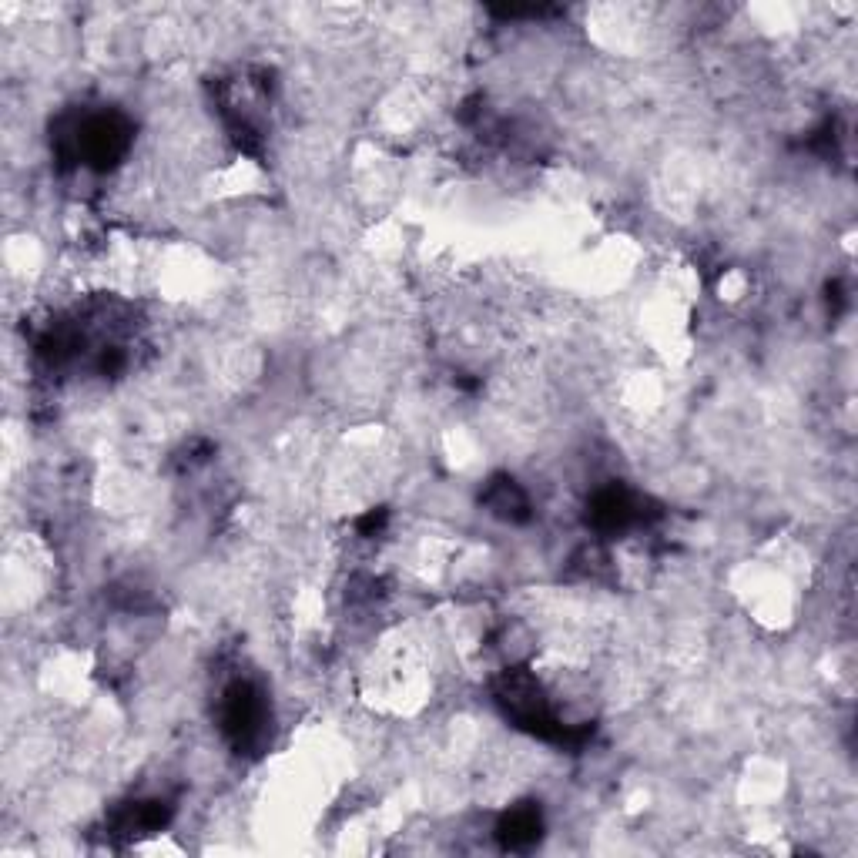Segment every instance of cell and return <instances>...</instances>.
<instances>
[{
    "label": "cell",
    "instance_id": "obj_1",
    "mask_svg": "<svg viewBox=\"0 0 858 858\" xmlns=\"http://www.w3.org/2000/svg\"><path fill=\"white\" fill-rule=\"evenodd\" d=\"M540 835V815L533 808H517V812L507 815V822L500 825V838L510 848H523L530 842H537Z\"/></svg>",
    "mask_w": 858,
    "mask_h": 858
}]
</instances>
